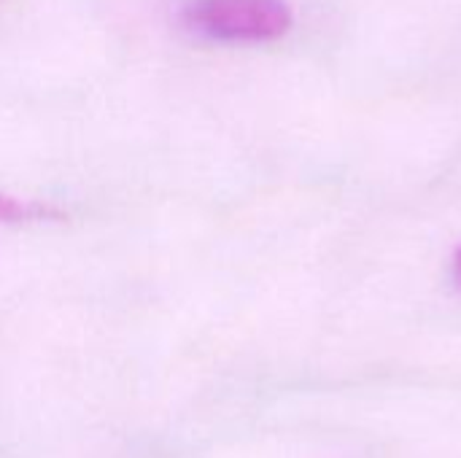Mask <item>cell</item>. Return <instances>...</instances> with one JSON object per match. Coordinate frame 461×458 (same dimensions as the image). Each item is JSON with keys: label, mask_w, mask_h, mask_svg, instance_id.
Returning a JSON list of instances; mask_svg holds the SVG:
<instances>
[{"label": "cell", "mask_w": 461, "mask_h": 458, "mask_svg": "<svg viewBox=\"0 0 461 458\" xmlns=\"http://www.w3.org/2000/svg\"><path fill=\"white\" fill-rule=\"evenodd\" d=\"M189 32L224 43H265L289 32L286 0H192L181 11Z\"/></svg>", "instance_id": "1"}, {"label": "cell", "mask_w": 461, "mask_h": 458, "mask_svg": "<svg viewBox=\"0 0 461 458\" xmlns=\"http://www.w3.org/2000/svg\"><path fill=\"white\" fill-rule=\"evenodd\" d=\"M65 213L54 205L0 194V224H30V221H59Z\"/></svg>", "instance_id": "2"}, {"label": "cell", "mask_w": 461, "mask_h": 458, "mask_svg": "<svg viewBox=\"0 0 461 458\" xmlns=\"http://www.w3.org/2000/svg\"><path fill=\"white\" fill-rule=\"evenodd\" d=\"M454 281H456V286H459L461 292V248L456 251V256H454Z\"/></svg>", "instance_id": "3"}]
</instances>
